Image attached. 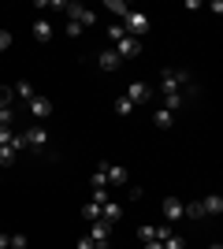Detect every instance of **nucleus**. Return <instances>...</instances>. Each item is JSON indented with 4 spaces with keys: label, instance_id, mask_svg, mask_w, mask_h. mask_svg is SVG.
I'll use <instances>...</instances> for the list:
<instances>
[{
    "label": "nucleus",
    "instance_id": "obj_34",
    "mask_svg": "<svg viewBox=\"0 0 223 249\" xmlns=\"http://www.w3.org/2000/svg\"><path fill=\"white\" fill-rule=\"evenodd\" d=\"M145 249H164V246H160V242H145Z\"/></svg>",
    "mask_w": 223,
    "mask_h": 249
},
{
    "label": "nucleus",
    "instance_id": "obj_17",
    "mask_svg": "<svg viewBox=\"0 0 223 249\" xmlns=\"http://www.w3.org/2000/svg\"><path fill=\"white\" fill-rule=\"evenodd\" d=\"M15 160H19V149H15V145H0V171L11 167Z\"/></svg>",
    "mask_w": 223,
    "mask_h": 249
},
{
    "label": "nucleus",
    "instance_id": "obj_30",
    "mask_svg": "<svg viewBox=\"0 0 223 249\" xmlns=\"http://www.w3.org/2000/svg\"><path fill=\"white\" fill-rule=\"evenodd\" d=\"M104 201H112V197H108V190H93V205H104Z\"/></svg>",
    "mask_w": 223,
    "mask_h": 249
},
{
    "label": "nucleus",
    "instance_id": "obj_4",
    "mask_svg": "<svg viewBox=\"0 0 223 249\" xmlns=\"http://www.w3.org/2000/svg\"><path fill=\"white\" fill-rule=\"evenodd\" d=\"M89 242H93L97 249H108V246H112V223L97 219L93 227H89Z\"/></svg>",
    "mask_w": 223,
    "mask_h": 249
},
{
    "label": "nucleus",
    "instance_id": "obj_33",
    "mask_svg": "<svg viewBox=\"0 0 223 249\" xmlns=\"http://www.w3.org/2000/svg\"><path fill=\"white\" fill-rule=\"evenodd\" d=\"M0 249H8V234L4 231H0Z\"/></svg>",
    "mask_w": 223,
    "mask_h": 249
},
{
    "label": "nucleus",
    "instance_id": "obj_29",
    "mask_svg": "<svg viewBox=\"0 0 223 249\" xmlns=\"http://www.w3.org/2000/svg\"><path fill=\"white\" fill-rule=\"evenodd\" d=\"M15 142V130L11 126H0V145H11Z\"/></svg>",
    "mask_w": 223,
    "mask_h": 249
},
{
    "label": "nucleus",
    "instance_id": "obj_23",
    "mask_svg": "<svg viewBox=\"0 0 223 249\" xmlns=\"http://www.w3.org/2000/svg\"><path fill=\"white\" fill-rule=\"evenodd\" d=\"M182 216H190V219H205V212H201V201H193V205H186V212Z\"/></svg>",
    "mask_w": 223,
    "mask_h": 249
},
{
    "label": "nucleus",
    "instance_id": "obj_35",
    "mask_svg": "<svg viewBox=\"0 0 223 249\" xmlns=\"http://www.w3.org/2000/svg\"><path fill=\"white\" fill-rule=\"evenodd\" d=\"M208 249H223V246H220V242H212V246H208Z\"/></svg>",
    "mask_w": 223,
    "mask_h": 249
},
{
    "label": "nucleus",
    "instance_id": "obj_21",
    "mask_svg": "<svg viewBox=\"0 0 223 249\" xmlns=\"http://www.w3.org/2000/svg\"><path fill=\"white\" fill-rule=\"evenodd\" d=\"M11 101H15L11 86H0V112H4V108H11Z\"/></svg>",
    "mask_w": 223,
    "mask_h": 249
},
{
    "label": "nucleus",
    "instance_id": "obj_18",
    "mask_svg": "<svg viewBox=\"0 0 223 249\" xmlns=\"http://www.w3.org/2000/svg\"><path fill=\"white\" fill-rule=\"evenodd\" d=\"M153 123H156L160 130H168V126L175 123V112H168V108H156V112H153Z\"/></svg>",
    "mask_w": 223,
    "mask_h": 249
},
{
    "label": "nucleus",
    "instance_id": "obj_24",
    "mask_svg": "<svg viewBox=\"0 0 223 249\" xmlns=\"http://www.w3.org/2000/svg\"><path fill=\"white\" fill-rule=\"evenodd\" d=\"M130 112H134V104H130L127 97H119L116 101V115H130Z\"/></svg>",
    "mask_w": 223,
    "mask_h": 249
},
{
    "label": "nucleus",
    "instance_id": "obj_31",
    "mask_svg": "<svg viewBox=\"0 0 223 249\" xmlns=\"http://www.w3.org/2000/svg\"><path fill=\"white\" fill-rule=\"evenodd\" d=\"M8 45H11V34H8V30H0V52H8Z\"/></svg>",
    "mask_w": 223,
    "mask_h": 249
},
{
    "label": "nucleus",
    "instance_id": "obj_7",
    "mask_svg": "<svg viewBox=\"0 0 223 249\" xmlns=\"http://www.w3.org/2000/svg\"><path fill=\"white\" fill-rule=\"evenodd\" d=\"M160 212H164V219H168V223H175V219H182V212H186V205H182V201L175 197V194H168V197L160 201Z\"/></svg>",
    "mask_w": 223,
    "mask_h": 249
},
{
    "label": "nucleus",
    "instance_id": "obj_11",
    "mask_svg": "<svg viewBox=\"0 0 223 249\" xmlns=\"http://www.w3.org/2000/svg\"><path fill=\"white\" fill-rule=\"evenodd\" d=\"M201 212H205V216H220V212H223V197H220V194L201 197Z\"/></svg>",
    "mask_w": 223,
    "mask_h": 249
},
{
    "label": "nucleus",
    "instance_id": "obj_13",
    "mask_svg": "<svg viewBox=\"0 0 223 249\" xmlns=\"http://www.w3.org/2000/svg\"><path fill=\"white\" fill-rule=\"evenodd\" d=\"M112 186H127V167L108 164V190H112Z\"/></svg>",
    "mask_w": 223,
    "mask_h": 249
},
{
    "label": "nucleus",
    "instance_id": "obj_25",
    "mask_svg": "<svg viewBox=\"0 0 223 249\" xmlns=\"http://www.w3.org/2000/svg\"><path fill=\"white\" fill-rule=\"evenodd\" d=\"M138 238H141V246H145V242H156V238H153V223H141V227H138Z\"/></svg>",
    "mask_w": 223,
    "mask_h": 249
},
{
    "label": "nucleus",
    "instance_id": "obj_28",
    "mask_svg": "<svg viewBox=\"0 0 223 249\" xmlns=\"http://www.w3.org/2000/svg\"><path fill=\"white\" fill-rule=\"evenodd\" d=\"M160 246H164V249H182V238H179V234H168Z\"/></svg>",
    "mask_w": 223,
    "mask_h": 249
},
{
    "label": "nucleus",
    "instance_id": "obj_2",
    "mask_svg": "<svg viewBox=\"0 0 223 249\" xmlns=\"http://www.w3.org/2000/svg\"><path fill=\"white\" fill-rule=\"evenodd\" d=\"M60 8L67 11V22H78V26H93L97 22V11H89V8H82V4H74V0H67V4H60Z\"/></svg>",
    "mask_w": 223,
    "mask_h": 249
},
{
    "label": "nucleus",
    "instance_id": "obj_10",
    "mask_svg": "<svg viewBox=\"0 0 223 249\" xmlns=\"http://www.w3.org/2000/svg\"><path fill=\"white\" fill-rule=\"evenodd\" d=\"M97 67H101V71H119L123 60L116 56V49H101V52H97Z\"/></svg>",
    "mask_w": 223,
    "mask_h": 249
},
{
    "label": "nucleus",
    "instance_id": "obj_3",
    "mask_svg": "<svg viewBox=\"0 0 223 249\" xmlns=\"http://www.w3.org/2000/svg\"><path fill=\"white\" fill-rule=\"evenodd\" d=\"M123 30H127L130 37H138V41H141V37L149 34V19L141 15V11H127V19H123Z\"/></svg>",
    "mask_w": 223,
    "mask_h": 249
},
{
    "label": "nucleus",
    "instance_id": "obj_12",
    "mask_svg": "<svg viewBox=\"0 0 223 249\" xmlns=\"http://www.w3.org/2000/svg\"><path fill=\"white\" fill-rule=\"evenodd\" d=\"M119 216H123V205H119V201H104V205H101V219H104V223H116Z\"/></svg>",
    "mask_w": 223,
    "mask_h": 249
},
{
    "label": "nucleus",
    "instance_id": "obj_22",
    "mask_svg": "<svg viewBox=\"0 0 223 249\" xmlns=\"http://www.w3.org/2000/svg\"><path fill=\"white\" fill-rule=\"evenodd\" d=\"M82 216L89 219V223H97V219H101V205H93V201H89V205L82 208Z\"/></svg>",
    "mask_w": 223,
    "mask_h": 249
},
{
    "label": "nucleus",
    "instance_id": "obj_19",
    "mask_svg": "<svg viewBox=\"0 0 223 249\" xmlns=\"http://www.w3.org/2000/svg\"><path fill=\"white\" fill-rule=\"evenodd\" d=\"M11 93H15V97H22V101H30V97H34V86L26 82V78H19V82L11 86Z\"/></svg>",
    "mask_w": 223,
    "mask_h": 249
},
{
    "label": "nucleus",
    "instance_id": "obj_27",
    "mask_svg": "<svg viewBox=\"0 0 223 249\" xmlns=\"http://www.w3.org/2000/svg\"><path fill=\"white\" fill-rule=\"evenodd\" d=\"M8 249H26V234H11V238H8Z\"/></svg>",
    "mask_w": 223,
    "mask_h": 249
},
{
    "label": "nucleus",
    "instance_id": "obj_20",
    "mask_svg": "<svg viewBox=\"0 0 223 249\" xmlns=\"http://www.w3.org/2000/svg\"><path fill=\"white\" fill-rule=\"evenodd\" d=\"M104 8H108V11H112V15H116V19H127V11H130V8H127V4H123V0H108Z\"/></svg>",
    "mask_w": 223,
    "mask_h": 249
},
{
    "label": "nucleus",
    "instance_id": "obj_6",
    "mask_svg": "<svg viewBox=\"0 0 223 249\" xmlns=\"http://www.w3.org/2000/svg\"><path fill=\"white\" fill-rule=\"evenodd\" d=\"M116 56H119V60H134V56H141V41H138V37H130V34H127V37H119V41H116Z\"/></svg>",
    "mask_w": 223,
    "mask_h": 249
},
{
    "label": "nucleus",
    "instance_id": "obj_9",
    "mask_svg": "<svg viewBox=\"0 0 223 249\" xmlns=\"http://www.w3.org/2000/svg\"><path fill=\"white\" fill-rule=\"evenodd\" d=\"M26 104H30V115H34V119H49V115H52V101H49V97H37V93H34Z\"/></svg>",
    "mask_w": 223,
    "mask_h": 249
},
{
    "label": "nucleus",
    "instance_id": "obj_26",
    "mask_svg": "<svg viewBox=\"0 0 223 249\" xmlns=\"http://www.w3.org/2000/svg\"><path fill=\"white\" fill-rule=\"evenodd\" d=\"M108 37H112V41H119V37H127V30H123V22H112V26H108Z\"/></svg>",
    "mask_w": 223,
    "mask_h": 249
},
{
    "label": "nucleus",
    "instance_id": "obj_16",
    "mask_svg": "<svg viewBox=\"0 0 223 249\" xmlns=\"http://www.w3.org/2000/svg\"><path fill=\"white\" fill-rule=\"evenodd\" d=\"M89 182H93V190H108V164H97V171L89 175Z\"/></svg>",
    "mask_w": 223,
    "mask_h": 249
},
{
    "label": "nucleus",
    "instance_id": "obj_8",
    "mask_svg": "<svg viewBox=\"0 0 223 249\" xmlns=\"http://www.w3.org/2000/svg\"><path fill=\"white\" fill-rule=\"evenodd\" d=\"M123 97H127V101L134 104V108H138L141 101H153V86H149V82H130Z\"/></svg>",
    "mask_w": 223,
    "mask_h": 249
},
{
    "label": "nucleus",
    "instance_id": "obj_15",
    "mask_svg": "<svg viewBox=\"0 0 223 249\" xmlns=\"http://www.w3.org/2000/svg\"><path fill=\"white\" fill-rule=\"evenodd\" d=\"M34 37H37V41H52V22L37 19V22H34Z\"/></svg>",
    "mask_w": 223,
    "mask_h": 249
},
{
    "label": "nucleus",
    "instance_id": "obj_5",
    "mask_svg": "<svg viewBox=\"0 0 223 249\" xmlns=\"http://www.w3.org/2000/svg\"><path fill=\"white\" fill-rule=\"evenodd\" d=\"M22 149H45V142H49V130L45 126H30V130H22Z\"/></svg>",
    "mask_w": 223,
    "mask_h": 249
},
{
    "label": "nucleus",
    "instance_id": "obj_14",
    "mask_svg": "<svg viewBox=\"0 0 223 249\" xmlns=\"http://www.w3.org/2000/svg\"><path fill=\"white\" fill-rule=\"evenodd\" d=\"M160 108H168V112H179V108H186V93H168L164 101H160Z\"/></svg>",
    "mask_w": 223,
    "mask_h": 249
},
{
    "label": "nucleus",
    "instance_id": "obj_32",
    "mask_svg": "<svg viewBox=\"0 0 223 249\" xmlns=\"http://www.w3.org/2000/svg\"><path fill=\"white\" fill-rule=\"evenodd\" d=\"M74 249H97V246L89 242V234H86V238H78V246H74Z\"/></svg>",
    "mask_w": 223,
    "mask_h": 249
},
{
    "label": "nucleus",
    "instance_id": "obj_1",
    "mask_svg": "<svg viewBox=\"0 0 223 249\" xmlns=\"http://www.w3.org/2000/svg\"><path fill=\"white\" fill-rule=\"evenodd\" d=\"M186 86H190V74L179 71V67H168V71L160 74V93H186Z\"/></svg>",
    "mask_w": 223,
    "mask_h": 249
}]
</instances>
